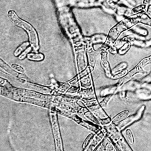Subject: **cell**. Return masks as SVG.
<instances>
[{
    "label": "cell",
    "instance_id": "obj_1",
    "mask_svg": "<svg viewBox=\"0 0 151 151\" xmlns=\"http://www.w3.org/2000/svg\"><path fill=\"white\" fill-rule=\"evenodd\" d=\"M8 16L15 25L22 27L27 32L31 47L35 51H37L39 48V41L38 34L34 27L29 23L19 18L13 11H9L8 12Z\"/></svg>",
    "mask_w": 151,
    "mask_h": 151
},
{
    "label": "cell",
    "instance_id": "obj_2",
    "mask_svg": "<svg viewBox=\"0 0 151 151\" xmlns=\"http://www.w3.org/2000/svg\"><path fill=\"white\" fill-rule=\"evenodd\" d=\"M1 96H5L6 97H8L11 100H13L16 101L18 102H22V103H27L28 104H33L35 106H40L41 107L49 109L50 110H53L55 108L56 106L52 102L45 101L40 99H37L35 98H32L29 97L24 96H20L17 95L12 93V92L8 90L5 87H4V88L1 87Z\"/></svg>",
    "mask_w": 151,
    "mask_h": 151
},
{
    "label": "cell",
    "instance_id": "obj_3",
    "mask_svg": "<svg viewBox=\"0 0 151 151\" xmlns=\"http://www.w3.org/2000/svg\"><path fill=\"white\" fill-rule=\"evenodd\" d=\"M139 22L135 18H125L123 20L119 22L116 25L110 30L108 38H107L106 46L108 47V49L113 46V42L117 38L119 35L123 31L132 28L135 25Z\"/></svg>",
    "mask_w": 151,
    "mask_h": 151
},
{
    "label": "cell",
    "instance_id": "obj_4",
    "mask_svg": "<svg viewBox=\"0 0 151 151\" xmlns=\"http://www.w3.org/2000/svg\"><path fill=\"white\" fill-rule=\"evenodd\" d=\"M50 119L51 122L52 134L55 142V150L56 151H64L63 142L57 119V113L55 110H50Z\"/></svg>",
    "mask_w": 151,
    "mask_h": 151
},
{
    "label": "cell",
    "instance_id": "obj_5",
    "mask_svg": "<svg viewBox=\"0 0 151 151\" xmlns=\"http://www.w3.org/2000/svg\"><path fill=\"white\" fill-rule=\"evenodd\" d=\"M148 64H150L148 57L142 60L134 68H133L130 71H129L124 77H122L119 80V81L117 83L119 88H120L123 85L130 81L134 75L138 73H144L143 67Z\"/></svg>",
    "mask_w": 151,
    "mask_h": 151
},
{
    "label": "cell",
    "instance_id": "obj_6",
    "mask_svg": "<svg viewBox=\"0 0 151 151\" xmlns=\"http://www.w3.org/2000/svg\"><path fill=\"white\" fill-rule=\"evenodd\" d=\"M126 100L130 101H146L151 100V93L145 87L138 88L133 91H127Z\"/></svg>",
    "mask_w": 151,
    "mask_h": 151
},
{
    "label": "cell",
    "instance_id": "obj_7",
    "mask_svg": "<svg viewBox=\"0 0 151 151\" xmlns=\"http://www.w3.org/2000/svg\"><path fill=\"white\" fill-rule=\"evenodd\" d=\"M145 108H146L145 105H142L138 109V110L136 111V113L135 114L131 115L130 116H129L126 119H124L123 121L120 122L117 126L119 130L120 131L123 130L124 129H125L127 127H128L132 123L139 120L142 118V117L143 114V112L145 110Z\"/></svg>",
    "mask_w": 151,
    "mask_h": 151
},
{
    "label": "cell",
    "instance_id": "obj_8",
    "mask_svg": "<svg viewBox=\"0 0 151 151\" xmlns=\"http://www.w3.org/2000/svg\"><path fill=\"white\" fill-rule=\"evenodd\" d=\"M17 80H18L20 83H21L23 86L27 87L29 89L32 90H36L39 92H42L44 94H50L52 95L53 94V90L47 87L40 86L38 84H36L31 82H29L23 78H17Z\"/></svg>",
    "mask_w": 151,
    "mask_h": 151
},
{
    "label": "cell",
    "instance_id": "obj_9",
    "mask_svg": "<svg viewBox=\"0 0 151 151\" xmlns=\"http://www.w3.org/2000/svg\"><path fill=\"white\" fill-rule=\"evenodd\" d=\"M103 129L106 133V135L108 136L112 140V141L114 142H117L123 137L117 126L112 123L104 126Z\"/></svg>",
    "mask_w": 151,
    "mask_h": 151
},
{
    "label": "cell",
    "instance_id": "obj_10",
    "mask_svg": "<svg viewBox=\"0 0 151 151\" xmlns=\"http://www.w3.org/2000/svg\"><path fill=\"white\" fill-rule=\"evenodd\" d=\"M106 133L104 130H101L100 132L96 134L90 143L87 146V147H86L83 150V151H94L95 149L97 147V146L106 137Z\"/></svg>",
    "mask_w": 151,
    "mask_h": 151
},
{
    "label": "cell",
    "instance_id": "obj_11",
    "mask_svg": "<svg viewBox=\"0 0 151 151\" xmlns=\"http://www.w3.org/2000/svg\"><path fill=\"white\" fill-rule=\"evenodd\" d=\"M124 41L126 42H130L132 45H134L135 46L141 47V48H147L151 47V39L148 40H139L137 38H135L134 36L129 35L123 38Z\"/></svg>",
    "mask_w": 151,
    "mask_h": 151
},
{
    "label": "cell",
    "instance_id": "obj_12",
    "mask_svg": "<svg viewBox=\"0 0 151 151\" xmlns=\"http://www.w3.org/2000/svg\"><path fill=\"white\" fill-rule=\"evenodd\" d=\"M101 65L105 71V74L107 77L111 78L112 73L111 70H110L109 62L107 61V53L105 51H103L101 54Z\"/></svg>",
    "mask_w": 151,
    "mask_h": 151
},
{
    "label": "cell",
    "instance_id": "obj_13",
    "mask_svg": "<svg viewBox=\"0 0 151 151\" xmlns=\"http://www.w3.org/2000/svg\"><path fill=\"white\" fill-rule=\"evenodd\" d=\"M93 68H94V67L92 65L87 66L84 70L79 73L75 77L73 78L72 79L69 80L68 82L72 86L73 84L76 83L77 81H78L79 80H80L83 78L86 77L88 74H90L91 72V71H93Z\"/></svg>",
    "mask_w": 151,
    "mask_h": 151
},
{
    "label": "cell",
    "instance_id": "obj_14",
    "mask_svg": "<svg viewBox=\"0 0 151 151\" xmlns=\"http://www.w3.org/2000/svg\"><path fill=\"white\" fill-rule=\"evenodd\" d=\"M79 94L80 97L83 100H91L96 98L93 87L82 89L81 91L80 90Z\"/></svg>",
    "mask_w": 151,
    "mask_h": 151
},
{
    "label": "cell",
    "instance_id": "obj_15",
    "mask_svg": "<svg viewBox=\"0 0 151 151\" xmlns=\"http://www.w3.org/2000/svg\"><path fill=\"white\" fill-rule=\"evenodd\" d=\"M129 114L130 112L127 110H125L119 113L111 119V123L116 126H117L120 122L126 119L129 116Z\"/></svg>",
    "mask_w": 151,
    "mask_h": 151
},
{
    "label": "cell",
    "instance_id": "obj_16",
    "mask_svg": "<svg viewBox=\"0 0 151 151\" xmlns=\"http://www.w3.org/2000/svg\"><path fill=\"white\" fill-rule=\"evenodd\" d=\"M118 89L119 88L117 84L113 86H110L104 87L101 90L100 92V96L104 97L109 95H114Z\"/></svg>",
    "mask_w": 151,
    "mask_h": 151
},
{
    "label": "cell",
    "instance_id": "obj_17",
    "mask_svg": "<svg viewBox=\"0 0 151 151\" xmlns=\"http://www.w3.org/2000/svg\"><path fill=\"white\" fill-rule=\"evenodd\" d=\"M136 15L135 19L138 22L151 27V18L146 13H145V12H140Z\"/></svg>",
    "mask_w": 151,
    "mask_h": 151
},
{
    "label": "cell",
    "instance_id": "obj_18",
    "mask_svg": "<svg viewBox=\"0 0 151 151\" xmlns=\"http://www.w3.org/2000/svg\"><path fill=\"white\" fill-rule=\"evenodd\" d=\"M0 65H1V68L4 69L5 71H6L10 75H12V76H14V77H16L17 78H20L19 77V76L20 73L17 72L15 70H14L12 67H9L6 63H5L2 59L1 60V61H0Z\"/></svg>",
    "mask_w": 151,
    "mask_h": 151
},
{
    "label": "cell",
    "instance_id": "obj_19",
    "mask_svg": "<svg viewBox=\"0 0 151 151\" xmlns=\"http://www.w3.org/2000/svg\"><path fill=\"white\" fill-rule=\"evenodd\" d=\"M106 35L104 34H95L91 37L90 38H88V42L91 44H97L100 42H104L107 40Z\"/></svg>",
    "mask_w": 151,
    "mask_h": 151
},
{
    "label": "cell",
    "instance_id": "obj_20",
    "mask_svg": "<svg viewBox=\"0 0 151 151\" xmlns=\"http://www.w3.org/2000/svg\"><path fill=\"white\" fill-rule=\"evenodd\" d=\"M122 151H133L126 140L122 137L116 142Z\"/></svg>",
    "mask_w": 151,
    "mask_h": 151
},
{
    "label": "cell",
    "instance_id": "obj_21",
    "mask_svg": "<svg viewBox=\"0 0 151 151\" xmlns=\"http://www.w3.org/2000/svg\"><path fill=\"white\" fill-rule=\"evenodd\" d=\"M27 58L31 60L41 61L44 59V56L41 53L38 52H29L27 55Z\"/></svg>",
    "mask_w": 151,
    "mask_h": 151
},
{
    "label": "cell",
    "instance_id": "obj_22",
    "mask_svg": "<svg viewBox=\"0 0 151 151\" xmlns=\"http://www.w3.org/2000/svg\"><path fill=\"white\" fill-rule=\"evenodd\" d=\"M127 67V63L126 62H122L119 64L117 65H116L112 70H111V73L112 75L116 74L126 69V68Z\"/></svg>",
    "mask_w": 151,
    "mask_h": 151
},
{
    "label": "cell",
    "instance_id": "obj_23",
    "mask_svg": "<svg viewBox=\"0 0 151 151\" xmlns=\"http://www.w3.org/2000/svg\"><path fill=\"white\" fill-rule=\"evenodd\" d=\"M131 31L136 34L142 35V36H146L148 34V31L142 27H135L132 28Z\"/></svg>",
    "mask_w": 151,
    "mask_h": 151
},
{
    "label": "cell",
    "instance_id": "obj_24",
    "mask_svg": "<svg viewBox=\"0 0 151 151\" xmlns=\"http://www.w3.org/2000/svg\"><path fill=\"white\" fill-rule=\"evenodd\" d=\"M29 44H30V43L28 42H23L16 49L15 51L14 52V55L17 57L19 54L21 55L23 52V51H25L28 48V46H29Z\"/></svg>",
    "mask_w": 151,
    "mask_h": 151
},
{
    "label": "cell",
    "instance_id": "obj_25",
    "mask_svg": "<svg viewBox=\"0 0 151 151\" xmlns=\"http://www.w3.org/2000/svg\"><path fill=\"white\" fill-rule=\"evenodd\" d=\"M80 84L81 87H84V88H89L91 87L92 85V81L90 77L86 76L82 79L80 80Z\"/></svg>",
    "mask_w": 151,
    "mask_h": 151
},
{
    "label": "cell",
    "instance_id": "obj_26",
    "mask_svg": "<svg viewBox=\"0 0 151 151\" xmlns=\"http://www.w3.org/2000/svg\"><path fill=\"white\" fill-rule=\"evenodd\" d=\"M125 136H126V141L129 145H133L134 143V139L130 129H127L125 130Z\"/></svg>",
    "mask_w": 151,
    "mask_h": 151
},
{
    "label": "cell",
    "instance_id": "obj_27",
    "mask_svg": "<svg viewBox=\"0 0 151 151\" xmlns=\"http://www.w3.org/2000/svg\"><path fill=\"white\" fill-rule=\"evenodd\" d=\"M145 9H147V7L145 5H143V4L139 5L134 6V8H132V9L131 10V15L137 14L140 13V12L145 11Z\"/></svg>",
    "mask_w": 151,
    "mask_h": 151
},
{
    "label": "cell",
    "instance_id": "obj_28",
    "mask_svg": "<svg viewBox=\"0 0 151 151\" xmlns=\"http://www.w3.org/2000/svg\"><path fill=\"white\" fill-rule=\"evenodd\" d=\"M132 45V44L130 42H126L122 47H120L118 51V52L120 55H123L130 48Z\"/></svg>",
    "mask_w": 151,
    "mask_h": 151
},
{
    "label": "cell",
    "instance_id": "obj_29",
    "mask_svg": "<svg viewBox=\"0 0 151 151\" xmlns=\"http://www.w3.org/2000/svg\"><path fill=\"white\" fill-rule=\"evenodd\" d=\"M94 136V134H93V133H90V134H89L87 136V137L85 139V140H84V142H83V143L82 147H83V149H84L86 147H87V146L90 143V142H91V140H93Z\"/></svg>",
    "mask_w": 151,
    "mask_h": 151
},
{
    "label": "cell",
    "instance_id": "obj_30",
    "mask_svg": "<svg viewBox=\"0 0 151 151\" xmlns=\"http://www.w3.org/2000/svg\"><path fill=\"white\" fill-rule=\"evenodd\" d=\"M12 68L15 70L17 72L20 73V74H24L25 73V69L24 67H22L21 65L17 64H12L11 65Z\"/></svg>",
    "mask_w": 151,
    "mask_h": 151
},
{
    "label": "cell",
    "instance_id": "obj_31",
    "mask_svg": "<svg viewBox=\"0 0 151 151\" xmlns=\"http://www.w3.org/2000/svg\"><path fill=\"white\" fill-rule=\"evenodd\" d=\"M113 95H109V96H107L106 97H104L103 98V99L99 103V104L100 105V106L101 107H106L107 105V103L108 102L110 101V100L111 99V97H113Z\"/></svg>",
    "mask_w": 151,
    "mask_h": 151
},
{
    "label": "cell",
    "instance_id": "obj_32",
    "mask_svg": "<svg viewBox=\"0 0 151 151\" xmlns=\"http://www.w3.org/2000/svg\"><path fill=\"white\" fill-rule=\"evenodd\" d=\"M99 121H100V124L101 126H105L111 123V119L109 116L105 119H99Z\"/></svg>",
    "mask_w": 151,
    "mask_h": 151
},
{
    "label": "cell",
    "instance_id": "obj_33",
    "mask_svg": "<svg viewBox=\"0 0 151 151\" xmlns=\"http://www.w3.org/2000/svg\"><path fill=\"white\" fill-rule=\"evenodd\" d=\"M127 73H128V71L126 70H124L122 71L121 72H120V73H119L113 75L111 78H114V79H116V78H120V77H123L127 74Z\"/></svg>",
    "mask_w": 151,
    "mask_h": 151
},
{
    "label": "cell",
    "instance_id": "obj_34",
    "mask_svg": "<svg viewBox=\"0 0 151 151\" xmlns=\"http://www.w3.org/2000/svg\"><path fill=\"white\" fill-rule=\"evenodd\" d=\"M80 90V88H79L78 87H77V86H74V85H72V86L68 88V90H67V93L74 94V93H77V92L79 91Z\"/></svg>",
    "mask_w": 151,
    "mask_h": 151
},
{
    "label": "cell",
    "instance_id": "obj_35",
    "mask_svg": "<svg viewBox=\"0 0 151 151\" xmlns=\"http://www.w3.org/2000/svg\"><path fill=\"white\" fill-rule=\"evenodd\" d=\"M143 84H151V72L146 77H145L141 81Z\"/></svg>",
    "mask_w": 151,
    "mask_h": 151
},
{
    "label": "cell",
    "instance_id": "obj_36",
    "mask_svg": "<svg viewBox=\"0 0 151 151\" xmlns=\"http://www.w3.org/2000/svg\"><path fill=\"white\" fill-rule=\"evenodd\" d=\"M32 48L31 47H29L28 48H27L24 51V52H23L19 56V59L22 60V59L24 58L25 57L27 56L28 54L29 53V52L31 51V50Z\"/></svg>",
    "mask_w": 151,
    "mask_h": 151
},
{
    "label": "cell",
    "instance_id": "obj_37",
    "mask_svg": "<svg viewBox=\"0 0 151 151\" xmlns=\"http://www.w3.org/2000/svg\"><path fill=\"white\" fill-rule=\"evenodd\" d=\"M109 51L111 53H112V54H115V53L117 52V50H116V47H114V46L110 47L109 48Z\"/></svg>",
    "mask_w": 151,
    "mask_h": 151
},
{
    "label": "cell",
    "instance_id": "obj_38",
    "mask_svg": "<svg viewBox=\"0 0 151 151\" xmlns=\"http://www.w3.org/2000/svg\"><path fill=\"white\" fill-rule=\"evenodd\" d=\"M146 14L151 18V5H149L147 8Z\"/></svg>",
    "mask_w": 151,
    "mask_h": 151
},
{
    "label": "cell",
    "instance_id": "obj_39",
    "mask_svg": "<svg viewBox=\"0 0 151 151\" xmlns=\"http://www.w3.org/2000/svg\"><path fill=\"white\" fill-rule=\"evenodd\" d=\"M103 146L102 145H99L95 149L94 151H103Z\"/></svg>",
    "mask_w": 151,
    "mask_h": 151
},
{
    "label": "cell",
    "instance_id": "obj_40",
    "mask_svg": "<svg viewBox=\"0 0 151 151\" xmlns=\"http://www.w3.org/2000/svg\"><path fill=\"white\" fill-rule=\"evenodd\" d=\"M143 87L147 88L151 93V84H143Z\"/></svg>",
    "mask_w": 151,
    "mask_h": 151
},
{
    "label": "cell",
    "instance_id": "obj_41",
    "mask_svg": "<svg viewBox=\"0 0 151 151\" xmlns=\"http://www.w3.org/2000/svg\"><path fill=\"white\" fill-rule=\"evenodd\" d=\"M150 2V0H143V5H145L147 8V7H148V6L149 5Z\"/></svg>",
    "mask_w": 151,
    "mask_h": 151
},
{
    "label": "cell",
    "instance_id": "obj_42",
    "mask_svg": "<svg viewBox=\"0 0 151 151\" xmlns=\"http://www.w3.org/2000/svg\"><path fill=\"white\" fill-rule=\"evenodd\" d=\"M116 147H117V150H118V151H122V150H121V149H120V147H119V146H118V145H117V144H116Z\"/></svg>",
    "mask_w": 151,
    "mask_h": 151
},
{
    "label": "cell",
    "instance_id": "obj_43",
    "mask_svg": "<svg viewBox=\"0 0 151 151\" xmlns=\"http://www.w3.org/2000/svg\"><path fill=\"white\" fill-rule=\"evenodd\" d=\"M110 1H111V2H117V1H119V0H110Z\"/></svg>",
    "mask_w": 151,
    "mask_h": 151
},
{
    "label": "cell",
    "instance_id": "obj_44",
    "mask_svg": "<svg viewBox=\"0 0 151 151\" xmlns=\"http://www.w3.org/2000/svg\"><path fill=\"white\" fill-rule=\"evenodd\" d=\"M150 3H151V0H150Z\"/></svg>",
    "mask_w": 151,
    "mask_h": 151
}]
</instances>
